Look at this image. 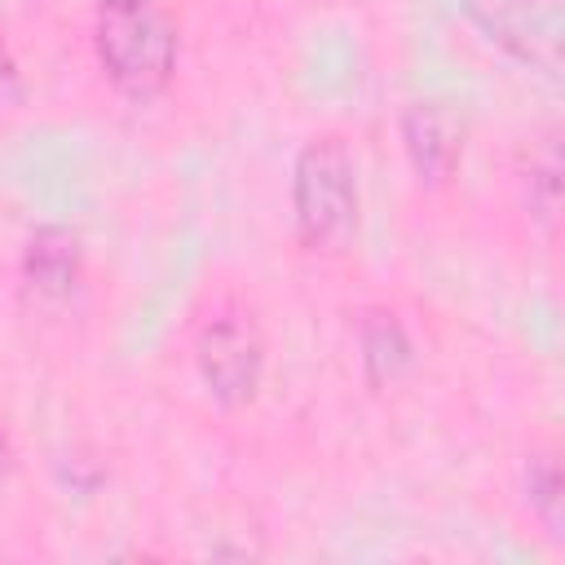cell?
<instances>
[{
    "mask_svg": "<svg viewBox=\"0 0 565 565\" xmlns=\"http://www.w3.org/2000/svg\"><path fill=\"white\" fill-rule=\"evenodd\" d=\"M291 225L309 256L335 260L358 243V159L340 132H313L291 159Z\"/></svg>",
    "mask_w": 565,
    "mask_h": 565,
    "instance_id": "1",
    "label": "cell"
},
{
    "mask_svg": "<svg viewBox=\"0 0 565 565\" xmlns=\"http://www.w3.org/2000/svg\"><path fill=\"white\" fill-rule=\"evenodd\" d=\"M93 49L106 79L128 97H154L177 75V18L159 0L102 4L93 22Z\"/></svg>",
    "mask_w": 565,
    "mask_h": 565,
    "instance_id": "2",
    "label": "cell"
},
{
    "mask_svg": "<svg viewBox=\"0 0 565 565\" xmlns=\"http://www.w3.org/2000/svg\"><path fill=\"white\" fill-rule=\"evenodd\" d=\"M265 358H269L265 331L252 318V309H243L238 300H221L207 318H199L194 371L221 411H243L247 402H256L265 380Z\"/></svg>",
    "mask_w": 565,
    "mask_h": 565,
    "instance_id": "3",
    "label": "cell"
},
{
    "mask_svg": "<svg viewBox=\"0 0 565 565\" xmlns=\"http://www.w3.org/2000/svg\"><path fill=\"white\" fill-rule=\"evenodd\" d=\"M459 9L494 49L547 79H561L565 0H459Z\"/></svg>",
    "mask_w": 565,
    "mask_h": 565,
    "instance_id": "4",
    "label": "cell"
},
{
    "mask_svg": "<svg viewBox=\"0 0 565 565\" xmlns=\"http://www.w3.org/2000/svg\"><path fill=\"white\" fill-rule=\"evenodd\" d=\"M397 132L415 181L441 190L463 159V115L446 102H411L397 119Z\"/></svg>",
    "mask_w": 565,
    "mask_h": 565,
    "instance_id": "5",
    "label": "cell"
},
{
    "mask_svg": "<svg viewBox=\"0 0 565 565\" xmlns=\"http://www.w3.org/2000/svg\"><path fill=\"white\" fill-rule=\"evenodd\" d=\"M84 282V247L66 225H35L22 247V287L44 305H62Z\"/></svg>",
    "mask_w": 565,
    "mask_h": 565,
    "instance_id": "6",
    "label": "cell"
},
{
    "mask_svg": "<svg viewBox=\"0 0 565 565\" xmlns=\"http://www.w3.org/2000/svg\"><path fill=\"white\" fill-rule=\"evenodd\" d=\"M358 362H362V380L375 393L393 388L415 366V340L388 305H366L358 313Z\"/></svg>",
    "mask_w": 565,
    "mask_h": 565,
    "instance_id": "7",
    "label": "cell"
},
{
    "mask_svg": "<svg viewBox=\"0 0 565 565\" xmlns=\"http://www.w3.org/2000/svg\"><path fill=\"white\" fill-rule=\"evenodd\" d=\"M521 486H525V503L534 512V521L543 525V534L552 543L565 539V477H561V450L556 446H534L525 455L521 468Z\"/></svg>",
    "mask_w": 565,
    "mask_h": 565,
    "instance_id": "8",
    "label": "cell"
},
{
    "mask_svg": "<svg viewBox=\"0 0 565 565\" xmlns=\"http://www.w3.org/2000/svg\"><path fill=\"white\" fill-rule=\"evenodd\" d=\"M521 190H525V212L552 234L556 230V212H561V150H556V132H547L530 150V163L521 172Z\"/></svg>",
    "mask_w": 565,
    "mask_h": 565,
    "instance_id": "9",
    "label": "cell"
},
{
    "mask_svg": "<svg viewBox=\"0 0 565 565\" xmlns=\"http://www.w3.org/2000/svg\"><path fill=\"white\" fill-rule=\"evenodd\" d=\"M22 106H26V75L18 66V57L9 53V44L0 40V128L9 119H18Z\"/></svg>",
    "mask_w": 565,
    "mask_h": 565,
    "instance_id": "10",
    "label": "cell"
},
{
    "mask_svg": "<svg viewBox=\"0 0 565 565\" xmlns=\"http://www.w3.org/2000/svg\"><path fill=\"white\" fill-rule=\"evenodd\" d=\"M13 468H18V450H13V437H9V428L0 424V486H9Z\"/></svg>",
    "mask_w": 565,
    "mask_h": 565,
    "instance_id": "11",
    "label": "cell"
},
{
    "mask_svg": "<svg viewBox=\"0 0 565 565\" xmlns=\"http://www.w3.org/2000/svg\"><path fill=\"white\" fill-rule=\"evenodd\" d=\"M97 4H128V0H97Z\"/></svg>",
    "mask_w": 565,
    "mask_h": 565,
    "instance_id": "12",
    "label": "cell"
}]
</instances>
